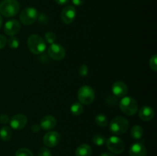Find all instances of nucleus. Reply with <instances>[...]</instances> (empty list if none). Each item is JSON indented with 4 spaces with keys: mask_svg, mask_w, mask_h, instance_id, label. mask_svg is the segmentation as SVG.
Returning a JSON list of instances; mask_svg holds the SVG:
<instances>
[{
    "mask_svg": "<svg viewBox=\"0 0 157 156\" xmlns=\"http://www.w3.org/2000/svg\"><path fill=\"white\" fill-rule=\"evenodd\" d=\"M92 153L91 147L87 144H82L77 148L75 151L76 156H90Z\"/></svg>",
    "mask_w": 157,
    "mask_h": 156,
    "instance_id": "f3484780",
    "label": "nucleus"
},
{
    "mask_svg": "<svg viewBox=\"0 0 157 156\" xmlns=\"http://www.w3.org/2000/svg\"><path fill=\"white\" fill-rule=\"evenodd\" d=\"M130 156H147V148L142 142L133 144L129 151Z\"/></svg>",
    "mask_w": 157,
    "mask_h": 156,
    "instance_id": "2eb2a0df",
    "label": "nucleus"
},
{
    "mask_svg": "<svg viewBox=\"0 0 157 156\" xmlns=\"http://www.w3.org/2000/svg\"><path fill=\"white\" fill-rule=\"evenodd\" d=\"M27 121L28 119L25 115L16 114L12 116V118L9 121V123H10V126L13 129L21 130L25 128L27 124Z\"/></svg>",
    "mask_w": 157,
    "mask_h": 156,
    "instance_id": "9b49d317",
    "label": "nucleus"
},
{
    "mask_svg": "<svg viewBox=\"0 0 157 156\" xmlns=\"http://www.w3.org/2000/svg\"><path fill=\"white\" fill-rule=\"evenodd\" d=\"M93 142L98 146H101L106 142V139L102 135L97 134L93 137Z\"/></svg>",
    "mask_w": 157,
    "mask_h": 156,
    "instance_id": "5701e85b",
    "label": "nucleus"
},
{
    "mask_svg": "<svg viewBox=\"0 0 157 156\" xmlns=\"http://www.w3.org/2000/svg\"><path fill=\"white\" fill-rule=\"evenodd\" d=\"M57 120L53 116L51 115H47V116H44L41 119V122H40V127L42 129L48 131V130H52L56 126Z\"/></svg>",
    "mask_w": 157,
    "mask_h": 156,
    "instance_id": "4468645a",
    "label": "nucleus"
},
{
    "mask_svg": "<svg viewBox=\"0 0 157 156\" xmlns=\"http://www.w3.org/2000/svg\"><path fill=\"white\" fill-rule=\"evenodd\" d=\"M38 156H52V153L47 148H40L39 151H38Z\"/></svg>",
    "mask_w": 157,
    "mask_h": 156,
    "instance_id": "cd10ccee",
    "label": "nucleus"
},
{
    "mask_svg": "<svg viewBox=\"0 0 157 156\" xmlns=\"http://www.w3.org/2000/svg\"><path fill=\"white\" fill-rule=\"evenodd\" d=\"M55 1L57 4L60 5V6H64V5L67 4L70 2V0H55Z\"/></svg>",
    "mask_w": 157,
    "mask_h": 156,
    "instance_id": "473e14b6",
    "label": "nucleus"
},
{
    "mask_svg": "<svg viewBox=\"0 0 157 156\" xmlns=\"http://www.w3.org/2000/svg\"><path fill=\"white\" fill-rule=\"evenodd\" d=\"M2 18L1 15H0V28L2 27Z\"/></svg>",
    "mask_w": 157,
    "mask_h": 156,
    "instance_id": "f704fd0d",
    "label": "nucleus"
},
{
    "mask_svg": "<svg viewBox=\"0 0 157 156\" xmlns=\"http://www.w3.org/2000/svg\"><path fill=\"white\" fill-rule=\"evenodd\" d=\"M95 98L94 90L90 86L84 85L78 90V99L81 104L88 105L93 102Z\"/></svg>",
    "mask_w": 157,
    "mask_h": 156,
    "instance_id": "39448f33",
    "label": "nucleus"
},
{
    "mask_svg": "<svg viewBox=\"0 0 157 156\" xmlns=\"http://www.w3.org/2000/svg\"><path fill=\"white\" fill-rule=\"evenodd\" d=\"M9 121H10V119H9V117L6 114H2L0 116V122L1 123L7 124L9 123Z\"/></svg>",
    "mask_w": 157,
    "mask_h": 156,
    "instance_id": "c85d7f7f",
    "label": "nucleus"
},
{
    "mask_svg": "<svg viewBox=\"0 0 157 156\" xmlns=\"http://www.w3.org/2000/svg\"><path fill=\"white\" fill-rule=\"evenodd\" d=\"M128 92V87L122 81H116L112 85V93L116 97H124Z\"/></svg>",
    "mask_w": 157,
    "mask_h": 156,
    "instance_id": "ddd939ff",
    "label": "nucleus"
},
{
    "mask_svg": "<svg viewBox=\"0 0 157 156\" xmlns=\"http://www.w3.org/2000/svg\"><path fill=\"white\" fill-rule=\"evenodd\" d=\"M44 41L45 43L49 44H52L55 43V40H56V35L54 32H48L45 34L44 35Z\"/></svg>",
    "mask_w": 157,
    "mask_h": 156,
    "instance_id": "b1692460",
    "label": "nucleus"
},
{
    "mask_svg": "<svg viewBox=\"0 0 157 156\" xmlns=\"http://www.w3.org/2000/svg\"><path fill=\"white\" fill-rule=\"evenodd\" d=\"M83 106L80 102H75L71 106V113L74 116H79L83 112Z\"/></svg>",
    "mask_w": 157,
    "mask_h": 156,
    "instance_id": "aec40b11",
    "label": "nucleus"
},
{
    "mask_svg": "<svg viewBox=\"0 0 157 156\" xmlns=\"http://www.w3.org/2000/svg\"><path fill=\"white\" fill-rule=\"evenodd\" d=\"M100 156H114L113 154H110V153H107V152H104L102 153Z\"/></svg>",
    "mask_w": 157,
    "mask_h": 156,
    "instance_id": "72a5a7b5",
    "label": "nucleus"
},
{
    "mask_svg": "<svg viewBox=\"0 0 157 156\" xmlns=\"http://www.w3.org/2000/svg\"><path fill=\"white\" fill-rule=\"evenodd\" d=\"M21 24L17 20L11 19L6 21L4 25V32L9 36H14L19 32Z\"/></svg>",
    "mask_w": 157,
    "mask_h": 156,
    "instance_id": "f8f14e48",
    "label": "nucleus"
},
{
    "mask_svg": "<svg viewBox=\"0 0 157 156\" xmlns=\"http://www.w3.org/2000/svg\"><path fill=\"white\" fill-rule=\"evenodd\" d=\"M28 47L34 54H42L46 49V43L44 40L38 35L34 34L28 38Z\"/></svg>",
    "mask_w": 157,
    "mask_h": 156,
    "instance_id": "f257e3e1",
    "label": "nucleus"
},
{
    "mask_svg": "<svg viewBox=\"0 0 157 156\" xmlns=\"http://www.w3.org/2000/svg\"><path fill=\"white\" fill-rule=\"evenodd\" d=\"M40 129H41V127H40V125H38V124H35L32 126V131L35 133L38 132Z\"/></svg>",
    "mask_w": 157,
    "mask_h": 156,
    "instance_id": "7c9ffc66",
    "label": "nucleus"
},
{
    "mask_svg": "<svg viewBox=\"0 0 157 156\" xmlns=\"http://www.w3.org/2000/svg\"><path fill=\"white\" fill-rule=\"evenodd\" d=\"M155 116L154 110L152 107L148 106H145L140 109L139 110V117L140 119L145 122H149V121L152 120Z\"/></svg>",
    "mask_w": 157,
    "mask_h": 156,
    "instance_id": "dca6fc26",
    "label": "nucleus"
},
{
    "mask_svg": "<svg viewBox=\"0 0 157 156\" xmlns=\"http://www.w3.org/2000/svg\"><path fill=\"white\" fill-rule=\"evenodd\" d=\"M12 135V130L9 126H3L0 130V138L5 142L10 140Z\"/></svg>",
    "mask_w": 157,
    "mask_h": 156,
    "instance_id": "6ab92c4d",
    "label": "nucleus"
},
{
    "mask_svg": "<svg viewBox=\"0 0 157 156\" xmlns=\"http://www.w3.org/2000/svg\"><path fill=\"white\" fill-rule=\"evenodd\" d=\"M15 156H34L31 150L28 149V148H19L18 151L15 153Z\"/></svg>",
    "mask_w": 157,
    "mask_h": 156,
    "instance_id": "393cba45",
    "label": "nucleus"
},
{
    "mask_svg": "<svg viewBox=\"0 0 157 156\" xmlns=\"http://www.w3.org/2000/svg\"><path fill=\"white\" fill-rule=\"evenodd\" d=\"M76 9L72 6H67L63 9L61 13V18L63 22L66 24H69L74 21L76 18Z\"/></svg>",
    "mask_w": 157,
    "mask_h": 156,
    "instance_id": "1a4fd4ad",
    "label": "nucleus"
},
{
    "mask_svg": "<svg viewBox=\"0 0 157 156\" xmlns=\"http://www.w3.org/2000/svg\"><path fill=\"white\" fill-rule=\"evenodd\" d=\"M7 43L9 47L12 49H17L19 47V40L15 36H11L7 41Z\"/></svg>",
    "mask_w": 157,
    "mask_h": 156,
    "instance_id": "4be33fe9",
    "label": "nucleus"
},
{
    "mask_svg": "<svg viewBox=\"0 0 157 156\" xmlns=\"http://www.w3.org/2000/svg\"><path fill=\"white\" fill-rule=\"evenodd\" d=\"M7 44V39L4 35H0V49L4 48L5 46Z\"/></svg>",
    "mask_w": 157,
    "mask_h": 156,
    "instance_id": "c756f323",
    "label": "nucleus"
},
{
    "mask_svg": "<svg viewBox=\"0 0 157 156\" xmlns=\"http://www.w3.org/2000/svg\"><path fill=\"white\" fill-rule=\"evenodd\" d=\"M38 16V11L33 7H27L21 11L20 14V21L25 25L32 24L37 20Z\"/></svg>",
    "mask_w": 157,
    "mask_h": 156,
    "instance_id": "423d86ee",
    "label": "nucleus"
},
{
    "mask_svg": "<svg viewBox=\"0 0 157 156\" xmlns=\"http://www.w3.org/2000/svg\"><path fill=\"white\" fill-rule=\"evenodd\" d=\"M72 3L76 6H81L84 4V0H71Z\"/></svg>",
    "mask_w": 157,
    "mask_h": 156,
    "instance_id": "2f4dec72",
    "label": "nucleus"
},
{
    "mask_svg": "<svg viewBox=\"0 0 157 156\" xmlns=\"http://www.w3.org/2000/svg\"><path fill=\"white\" fill-rule=\"evenodd\" d=\"M48 54L52 59L55 61H61L64 59L66 55V50L63 46L59 44H50L48 49Z\"/></svg>",
    "mask_w": 157,
    "mask_h": 156,
    "instance_id": "6e6552de",
    "label": "nucleus"
},
{
    "mask_svg": "<svg viewBox=\"0 0 157 156\" xmlns=\"http://www.w3.org/2000/svg\"><path fill=\"white\" fill-rule=\"evenodd\" d=\"M105 143L107 148L111 152L117 154H121L124 151V148H125L124 142L117 136H110L108 139L106 140Z\"/></svg>",
    "mask_w": 157,
    "mask_h": 156,
    "instance_id": "0eeeda50",
    "label": "nucleus"
},
{
    "mask_svg": "<svg viewBox=\"0 0 157 156\" xmlns=\"http://www.w3.org/2000/svg\"><path fill=\"white\" fill-rule=\"evenodd\" d=\"M121 110L127 116H133L138 111V104L136 99L130 96H124L120 102Z\"/></svg>",
    "mask_w": 157,
    "mask_h": 156,
    "instance_id": "7ed1b4c3",
    "label": "nucleus"
},
{
    "mask_svg": "<svg viewBox=\"0 0 157 156\" xmlns=\"http://www.w3.org/2000/svg\"><path fill=\"white\" fill-rule=\"evenodd\" d=\"M60 139H61V136L59 133L55 131H51L44 135L43 138V142L47 147L53 148L58 145V144L60 142Z\"/></svg>",
    "mask_w": 157,
    "mask_h": 156,
    "instance_id": "9d476101",
    "label": "nucleus"
},
{
    "mask_svg": "<svg viewBox=\"0 0 157 156\" xmlns=\"http://www.w3.org/2000/svg\"><path fill=\"white\" fill-rule=\"evenodd\" d=\"M150 67L152 70H153L154 72L157 71V56L156 54H154L153 56H152L150 59Z\"/></svg>",
    "mask_w": 157,
    "mask_h": 156,
    "instance_id": "a878e982",
    "label": "nucleus"
},
{
    "mask_svg": "<svg viewBox=\"0 0 157 156\" xmlns=\"http://www.w3.org/2000/svg\"><path fill=\"white\" fill-rule=\"evenodd\" d=\"M95 122L99 126L105 127L108 124V119L104 114L100 113V114H98L95 116Z\"/></svg>",
    "mask_w": 157,
    "mask_h": 156,
    "instance_id": "412c9836",
    "label": "nucleus"
},
{
    "mask_svg": "<svg viewBox=\"0 0 157 156\" xmlns=\"http://www.w3.org/2000/svg\"><path fill=\"white\" fill-rule=\"evenodd\" d=\"M88 67H87L86 64H82V65L79 67L78 73H79L80 76L84 77V76H87V74H88Z\"/></svg>",
    "mask_w": 157,
    "mask_h": 156,
    "instance_id": "bb28decb",
    "label": "nucleus"
},
{
    "mask_svg": "<svg viewBox=\"0 0 157 156\" xmlns=\"http://www.w3.org/2000/svg\"><path fill=\"white\" fill-rule=\"evenodd\" d=\"M130 136L135 140H139L144 136V129L140 125H133L130 130Z\"/></svg>",
    "mask_w": 157,
    "mask_h": 156,
    "instance_id": "a211bd4d",
    "label": "nucleus"
},
{
    "mask_svg": "<svg viewBox=\"0 0 157 156\" xmlns=\"http://www.w3.org/2000/svg\"><path fill=\"white\" fill-rule=\"evenodd\" d=\"M129 122L126 118L123 116H117L112 119L110 123V129L114 135H122L127 131Z\"/></svg>",
    "mask_w": 157,
    "mask_h": 156,
    "instance_id": "20e7f679",
    "label": "nucleus"
},
{
    "mask_svg": "<svg viewBox=\"0 0 157 156\" xmlns=\"http://www.w3.org/2000/svg\"><path fill=\"white\" fill-rule=\"evenodd\" d=\"M19 9L20 5L17 0H4L0 3V14L6 18L16 15Z\"/></svg>",
    "mask_w": 157,
    "mask_h": 156,
    "instance_id": "f03ea898",
    "label": "nucleus"
}]
</instances>
